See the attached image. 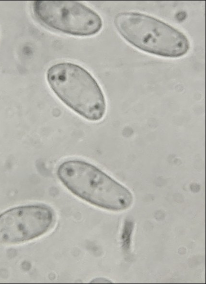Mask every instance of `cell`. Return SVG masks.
Masks as SVG:
<instances>
[{"label":"cell","mask_w":206,"mask_h":284,"mask_svg":"<svg viewBox=\"0 0 206 284\" xmlns=\"http://www.w3.org/2000/svg\"><path fill=\"white\" fill-rule=\"evenodd\" d=\"M57 174L73 194L97 207L119 211L132 203V195L126 187L88 161L64 160L59 165Z\"/></svg>","instance_id":"cell-1"},{"label":"cell","mask_w":206,"mask_h":284,"mask_svg":"<svg viewBox=\"0 0 206 284\" xmlns=\"http://www.w3.org/2000/svg\"><path fill=\"white\" fill-rule=\"evenodd\" d=\"M33 12L37 19L47 27L63 33L86 37L99 33L103 20L94 10L71 0H35Z\"/></svg>","instance_id":"cell-4"},{"label":"cell","mask_w":206,"mask_h":284,"mask_svg":"<svg viewBox=\"0 0 206 284\" xmlns=\"http://www.w3.org/2000/svg\"><path fill=\"white\" fill-rule=\"evenodd\" d=\"M54 221V212L45 205L11 208L0 215V242L16 244L32 240L48 232Z\"/></svg>","instance_id":"cell-5"},{"label":"cell","mask_w":206,"mask_h":284,"mask_svg":"<svg viewBox=\"0 0 206 284\" xmlns=\"http://www.w3.org/2000/svg\"><path fill=\"white\" fill-rule=\"evenodd\" d=\"M46 79L59 99L78 115L91 122L104 116L106 102L103 91L84 67L71 62L57 63L47 70Z\"/></svg>","instance_id":"cell-2"},{"label":"cell","mask_w":206,"mask_h":284,"mask_svg":"<svg viewBox=\"0 0 206 284\" xmlns=\"http://www.w3.org/2000/svg\"><path fill=\"white\" fill-rule=\"evenodd\" d=\"M117 31L128 43L147 53L178 58L190 49V42L181 31L153 16L136 12L118 14L114 19Z\"/></svg>","instance_id":"cell-3"}]
</instances>
